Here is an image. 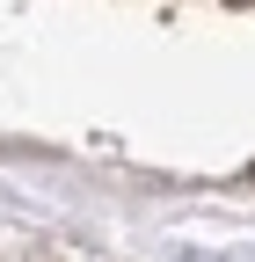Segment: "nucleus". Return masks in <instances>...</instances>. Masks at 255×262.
Here are the masks:
<instances>
[{"label": "nucleus", "instance_id": "obj_1", "mask_svg": "<svg viewBox=\"0 0 255 262\" xmlns=\"http://www.w3.org/2000/svg\"><path fill=\"white\" fill-rule=\"evenodd\" d=\"M248 182H255V168H248Z\"/></svg>", "mask_w": 255, "mask_h": 262}]
</instances>
